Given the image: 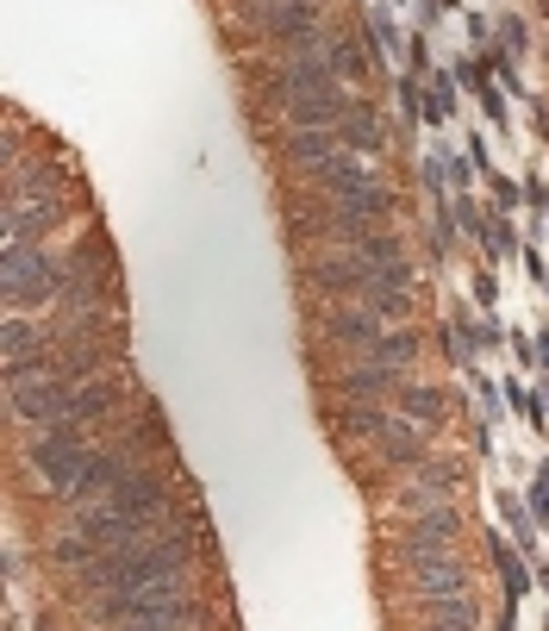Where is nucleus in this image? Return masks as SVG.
I'll return each instance as SVG.
<instances>
[{
  "mask_svg": "<svg viewBox=\"0 0 549 631\" xmlns=\"http://www.w3.org/2000/svg\"><path fill=\"white\" fill-rule=\"evenodd\" d=\"M194 576V531L188 519H175L169 531H156L131 551H106L94 556L88 569H75V588L100 601V594H169V588H188Z\"/></svg>",
  "mask_w": 549,
  "mask_h": 631,
  "instance_id": "1",
  "label": "nucleus"
},
{
  "mask_svg": "<svg viewBox=\"0 0 549 631\" xmlns=\"http://www.w3.org/2000/svg\"><path fill=\"white\" fill-rule=\"evenodd\" d=\"M94 626L100 631H194L200 606L188 601V588H169V594H100Z\"/></svg>",
  "mask_w": 549,
  "mask_h": 631,
  "instance_id": "2",
  "label": "nucleus"
},
{
  "mask_svg": "<svg viewBox=\"0 0 549 631\" xmlns=\"http://www.w3.org/2000/svg\"><path fill=\"white\" fill-rule=\"evenodd\" d=\"M94 426H75V419H56V426H38L31 431V451H25V463L38 469V481H44L50 494H63L75 481V469L94 456V438H88Z\"/></svg>",
  "mask_w": 549,
  "mask_h": 631,
  "instance_id": "3",
  "label": "nucleus"
},
{
  "mask_svg": "<svg viewBox=\"0 0 549 631\" xmlns=\"http://www.w3.org/2000/svg\"><path fill=\"white\" fill-rule=\"evenodd\" d=\"M319 181H324V194H331L337 213H356V219H369V226H381V219L394 213V188H387L381 169H369L362 156H337Z\"/></svg>",
  "mask_w": 549,
  "mask_h": 631,
  "instance_id": "4",
  "label": "nucleus"
},
{
  "mask_svg": "<svg viewBox=\"0 0 549 631\" xmlns=\"http://www.w3.org/2000/svg\"><path fill=\"white\" fill-rule=\"evenodd\" d=\"M0 281H7V306H13V313H31V306H44V301L63 294L69 269H63L44 244H7V276Z\"/></svg>",
  "mask_w": 549,
  "mask_h": 631,
  "instance_id": "5",
  "label": "nucleus"
},
{
  "mask_svg": "<svg viewBox=\"0 0 549 631\" xmlns=\"http://www.w3.org/2000/svg\"><path fill=\"white\" fill-rule=\"evenodd\" d=\"M250 20H256V31L269 45H288L294 56L324 51V20H319V7H306V0H250Z\"/></svg>",
  "mask_w": 549,
  "mask_h": 631,
  "instance_id": "6",
  "label": "nucleus"
},
{
  "mask_svg": "<svg viewBox=\"0 0 549 631\" xmlns=\"http://www.w3.org/2000/svg\"><path fill=\"white\" fill-rule=\"evenodd\" d=\"M462 538V513L456 501H431V506H412V519H399L394 531V556L412 563V556H431V551H456Z\"/></svg>",
  "mask_w": 549,
  "mask_h": 631,
  "instance_id": "7",
  "label": "nucleus"
},
{
  "mask_svg": "<svg viewBox=\"0 0 549 631\" xmlns=\"http://www.w3.org/2000/svg\"><path fill=\"white\" fill-rule=\"evenodd\" d=\"M138 463H144V456H131V444L94 451L88 463H81V469H75V481H69V488H63V501H69V513H75V506H100V501H106V494H113V488H119L125 476H131V469H138Z\"/></svg>",
  "mask_w": 549,
  "mask_h": 631,
  "instance_id": "8",
  "label": "nucleus"
},
{
  "mask_svg": "<svg viewBox=\"0 0 549 631\" xmlns=\"http://www.w3.org/2000/svg\"><path fill=\"white\" fill-rule=\"evenodd\" d=\"M406 569V588H412V601L431 606V601H456V594H469V563L456 551H431V556H412V563H399Z\"/></svg>",
  "mask_w": 549,
  "mask_h": 631,
  "instance_id": "9",
  "label": "nucleus"
},
{
  "mask_svg": "<svg viewBox=\"0 0 549 631\" xmlns=\"http://www.w3.org/2000/svg\"><path fill=\"white\" fill-rule=\"evenodd\" d=\"M331 88H344V81H337V70H331V56H324V51L288 56V63H281V70L269 76V94H274L281 106L312 101V94H331Z\"/></svg>",
  "mask_w": 549,
  "mask_h": 631,
  "instance_id": "10",
  "label": "nucleus"
},
{
  "mask_svg": "<svg viewBox=\"0 0 549 631\" xmlns=\"http://www.w3.org/2000/svg\"><path fill=\"white\" fill-rule=\"evenodd\" d=\"M369 281H374V269H369V263H362L356 251H344V256H319V263L306 269V288H312L319 301H331V306L362 301V294H369Z\"/></svg>",
  "mask_w": 549,
  "mask_h": 631,
  "instance_id": "11",
  "label": "nucleus"
},
{
  "mask_svg": "<svg viewBox=\"0 0 549 631\" xmlns=\"http://www.w3.org/2000/svg\"><path fill=\"white\" fill-rule=\"evenodd\" d=\"M319 331L331 338V344H344V351H356V356H369L374 351V338L387 331V319L381 313H369V306H324L319 313Z\"/></svg>",
  "mask_w": 549,
  "mask_h": 631,
  "instance_id": "12",
  "label": "nucleus"
},
{
  "mask_svg": "<svg viewBox=\"0 0 549 631\" xmlns=\"http://www.w3.org/2000/svg\"><path fill=\"white\" fill-rule=\"evenodd\" d=\"M106 506H119V513H131V519H163V513H169V481H163V469L138 463V469L106 494Z\"/></svg>",
  "mask_w": 549,
  "mask_h": 631,
  "instance_id": "13",
  "label": "nucleus"
},
{
  "mask_svg": "<svg viewBox=\"0 0 549 631\" xmlns=\"http://www.w3.org/2000/svg\"><path fill=\"white\" fill-rule=\"evenodd\" d=\"M374 451H381V463L387 469H419L424 456H431V431L419 426V419H406V413H387V426H381V438H374Z\"/></svg>",
  "mask_w": 549,
  "mask_h": 631,
  "instance_id": "14",
  "label": "nucleus"
},
{
  "mask_svg": "<svg viewBox=\"0 0 549 631\" xmlns=\"http://www.w3.org/2000/svg\"><path fill=\"white\" fill-rule=\"evenodd\" d=\"M399 381H406V369H381V363H369V356H362V363L337 369V381H331V388H337L344 401H374V406H387V401L399 394Z\"/></svg>",
  "mask_w": 549,
  "mask_h": 631,
  "instance_id": "15",
  "label": "nucleus"
},
{
  "mask_svg": "<svg viewBox=\"0 0 549 631\" xmlns=\"http://www.w3.org/2000/svg\"><path fill=\"white\" fill-rule=\"evenodd\" d=\"M462 463H449V456H424L419 469H412V488H406V506H431V501H456L462 494Z\"/></svg>",
  "mask_w": 549,
  "mask_h": 631,
  "instance_id": "16",
  "label": "nucleus"
},
{
  "mask_svg": "<svg viewBox=\"0 0 549 631\" xmlns=\"http://www.w3.org/2000/svg\"><path fill=\"white\" fill-rule=\"evenodd\" d=\"M344 156V131H288V169L299 176H324Z\"/></svg>",
  "mask_w": 549,
  "mask_h": 631,
  "instance_id": "17",
  "label": "nucleus"
},
{
  "mask_svg": "<svg viewBox=\"0 0 549 631\" xmlns=\"http://www.w3.org/2000/svg\"><path fill=\"white\" fill-rule=\"evenodd\" d=\"M63 219V201H7V244H44Z\"/></svg>",
  "mask_w": 549,
  "mask_h": 631,
  "instance_id": "18",
  "label": "nucleus"
},
{
  "mask_svg": "<svg viewBox=\"0 0 549 631\" xmlns=\"http://www.w3.org/2000/svg\"><path fill=\"white\" fill-rule=\"evenodd\" d=\"M344 151L349 156H362V163H374V156L387 151V126H381V113H374L369 101H349V113H344Z\"/></svg>",
  "mask_w": 549,
  "mask_h": 631,
  "instance_id": "19",
  "label": "nucleus"
},
{
  "mask_svg": "<svg viewBox=\"0 0 549 631\" xmlns=\"http://www.w3.org/2000/svg\"><path fill=\"white\" fill-rule=\"evenodd\" d=\"M56 194H63V169L44 156H31L7 176V201H56Z\"/></svg>",
  "mask_w": 549,
  "mask_h": 631,
  "instance_id": "20",
  "label": "nucleus"
},
{
  "mask_svg": "<svg viewBox=\"0 0 549 631\" xmlns=\"http://www.w3.org/2000/svg\"><path fill=\"white\" fill-rule=\"evenodd\" d=\"M399 413H406V419H419L424 431H431V438H437V431H444V419H449V401H444V388H431V381H399Z\"/></svg>",
  "mask_w": 549,
  "mask_h": 631,
  "instance_id": "21",
  "label": "nucleus"
},
{
  "mask_svg": "<svg viewBox=\"0 0 549 631\" xmlns=\"http://www.w3.org/2000/svg\"><path fill=\"white\" fill-rule=\"evenodd\" d=\"M113 406H119V388L113 381H81L69 394V406H63V419H75V426H106Z\"/></svg>",
  "mask_w": 549,
  "mask_h": 631,
  "instance_id": "22",
  "label": "nucleus"
},
{
  "mask_svg": "<svg viewBox=\"0 0 549 631\" xmlns=\"http://www.w3.org/2000/svg\"><path fill=\"white\" fill-rule=\"evenodd\" d=\"M356 306H369V313H381L387 326H406V319H412V288H406V281H394V276H381V269H374L369 294H362V301H356Z\"/></svg>",
  "mask_w": 549,
  "mask_h": 631,
  "instance_id": "23",
  "label": "nucleus"
},
{
  "mask_svg": "<svg viewBox=\"0 0 549 631\" xmlns=\"http://www.w3.org/2000/svg\"><path fill=\"white\" fill-rule=\"evenodd\" d=\"M424 631H481V606H474V594L431 601L424 606Z\"/></svg>",
  "mask_w": 549,
  "mask_h": 631,
  "instance_id": "24",
  "label": "nucleus"
},
{
  "mask_svg": "<svg viewBox=\"0 0 549 631\" xmlns=\"http://www.w3.org/2000/svg\"><path fill=\"white\" fill-rule=\"evenodd\" d=\"M369 363H381V369H412V363H419V331H412V326H387L381 338H374Z\"/></svg>",
  "mask_w": 549,
  "mask_h": 631,
  "instance_id": "25",
  "label": "nucleus"
},
{
  "mask_svg": "<svg viewBox=\"0 0 549 631\" xmlns=\"http://www.w3.org/2000/svg\"><path fill=\"white\" fill-rule=\"evenodd\" d=\"M381 426H387V406H374V401H344L337 419H331L337 438H381Z\"/></svg>",
  "mask_w": 549,
  "mask_h": 631,
  "instance_id": "26",
  "label": "nucleus"
},
{
  "mask_svg": "<svg viewBox=\"0 0 549 631\" xmlns=\"http://www.w3.org/2000/svg\"><path fill=\"white\" fill-rule=\"evenodd\" d=\"M487 556H494V569H499V588H506V601H519L524 588H531V563H524L506 538H487Z\"/></svg>",
  "mask_w": 549,
  "mask_h": 631,
  "instance_id": "27",
  "label": "nucleus"
},
{
  "mask_svg": "<svg viewBox=\"0 0 549 631\" xmlns=\"http://www.w3.org/2000/svg\"><path fill=\"white\" fill-rule=\"evenodd\" d=\"M349 251L362 256V263H369V269H394V263H406V244H399V231H362V238H356V244H349Z\"/></svg>",
  "mask_w": 549,
  "mask_h": 631,
  "instance_id": "28",
  "label": "nucleus"
},
{
  "mask_svg": "<svg viewBox=\"0 0 549 631\" xmlns=\"http://www.w3.org/2000/svg\"><path fill=\"white\" fill-rule=\"evenodd\" d=\"M449 331H456L469 351H499V344H506V331L487 326V319H474V313H449Z\"/></svg>",
  "mask_w": 549,
  "mask_h": 631,
  "instance_id": "29",
  "label": "nucleus"
},
{
  "mask_svg": "<svg viewBox=\"0 0 549 631\" xmlns=\"http://www.w3.org/2000/svg\"><path fill=\"white\" fill-rule=\"evenodd\" d=\"M324 56H331V70L344 81H362L369 76V56H362V45L356 38H324Z\"/></svg>",
  "mask_w": 549,
  "mask_h": 631,
  "instance_id": "30",
  "label": "nucleus"
},
{
  "mask_svg": "<svg viewBox=\"0 0 549 631\" xmlns=\"http://www.w3.org/2000/svg\"><path fill=\"white\" fill-rule=\"evenodd\" d=\"M369 31H374V45H381V56L412 51V45H406V31L394 26V13H369Z\"/></svg>",
  "mask_w": 549,
  "mask_h": 631,
  "instance_id": "31",
  "label": "nucleus"
},
{
  "mask_svg": "<svg viewBox=\"0 0 549 631\" xmlns=\"http://www.w3.org/2000/svg\"><path fill=\"white\" fill-rule=\"evenodd\" d=\"M449 119H456V88L437 81V88L424 94V126H449Z\"/></svg>",
  "mask_w": 549,
  "mask_h": 631,
  "instance_id": "32",
  "label": "nucleus"
},
{
  "mask_svg": "<svg viewBox=\"0 0 549 631\" xmlns=\"http://www.w3.org/2000/svg\"><path fill=\"white\" fill-rule=\"evenodd\" d=\"M456 219H462V231H474V238H481V244H487V231H494V226H487V219H481V206H474L469 194H462V201H456Z\"/></svg>",
  "mask_w": 549,
  "mask_h": 631,
  "instance_id": "33",
  "label": "nucleus"
},
{
  "mask_svg": "<svg viewBox=\"0 0 549 631\" xmlns=\"http://www.w3.org/2000/svg\"><path fill=\"white\" fill-rule=\"evenodd\" d=\"M487 251L506 256V251H519V231L506 226V219H494V231H487Z\"/></svg>",
  "mask_w": 549,
  "mask_h": 631,
  "instance_id": "34",
  "label": "nucleus"
},
{
  "mask_svg": "<svg viewBox=\"0 0 549 631\" xmlns=\"http://www.w3.org/2000/svg\"><path fill=\"white\" fill-rule=\"evenodd\" d=\"M481 106H487V119H494V126H506V94H499L494 81L481 88Z\"/></svg>",
  "mask_w": 549,
  "mask_h": 631,
  "instance_id": "35",
  "label": "nucleus"
},
{
  "mask_svg": "<svg viewBox=\"0 0 549 631\" xmlns=\"http://www.w3.org/2000/svg\"><path fill=\"white\" fill-rule=\"evenodd\" d=\"M474 301H481V306H494V301H499V281H494V269H481V276H474Z\"/></svg>",
  "mask_w": 549,
  "mask_h": 631,
  "instance_id": "36",
  "label": "nucleus"
},
{
  "mask_svg": "<svg viewBox=\"0 0 549 631\" xmlns=\"http://www.w3.org/2000/svg\"><path fill=\"white\" fill-rule=\"evenodd\" d=\"M499 45H506V51H524V20H506V26H499Z\"/></svg>",
  "mask_w": 549,
  "mask_h": 631,
  "instance_id": "37",
  "label": "nucleus"
},
{
  "mask_svg": "<svg viewBox=\"0 0 549 631\" xmlns=\"http://www.w3.org/2000/svg\"><path fill=\"white\" fill-rule=\"evenodd\" d=\"M524 269H531V281H537V288L549 294V263H544V256H537V251H524Z\"/></svg>",
  "mask_w": 549,
  "mask_h": 631,
  "instance_id": "38",
  "label": "nucleus"
},
{
  "mask_svg": "<svg viewBox=\"0 0 549 631\" xmlns=\"http://www.w3.org/2000/svg\"><path fill=\"white\" fill-rule=\"evenodd\" d=\"M524 194H531V206H537V213H544V219H549V188H544V181L531 176V181H524Z\"/></svg>",
  "mask_w": 549,
  "mask_h": 631,
  "instance_id": "39",
  "label": "nucleus"
},
{
  "mask_svg": "<svg viewBox=\"0 0 549 631\" xmlns=\"http://www.w3.org/2000/svg\"><path fill=\"white\" fill-rule=\"evenodd\" d=\"M537 581H544V594H549V563H537Z\"/></svg>",
  "mask_w": 549,
  "mask_h": 631,
  "instance_id": "40",
  "label": "nucleus"
},
{
  "mask_svg": "<svg viewBox=\"0 0 549 631\" xmlns=\"http://www.w3.org/2000/svg\"><path fill=\"white\" fill-rule=\"evenodd\" d=\"M537 401H544V413H549V388H544V394H537Z\"/></svg>",
  "mask_w": 549,
  "mask_h": 631,
  "instance_id": "41",
  "label": "nucleus"
},
{
  "mask_svg": "<svg viewBox=\"0 0 549 631\" xmlns=\"http://www.w3.org/2000/svg\"><path fill=\"white\" fill-rule=\"evenodd\" d=\"M306 7H319V0H306Z\"/></svg>",
  "mask_w": 549,
  "mask_h": 631,
  "instance_id": "42",
  "label": "nucleus"
}]
</instances>
